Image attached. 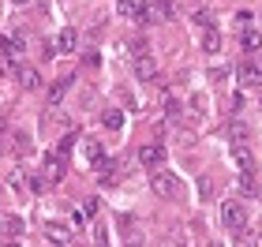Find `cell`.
<instances>
[{
	"label": "cell",
	"mask_w": 262,
	"mask_h": 247,
	"mask_svg": "<svg viewBox=\"0 0 262 247\" xmlns=\"http://www.w3.org/2000/svg\"><path fill=\"white\" fill-rule=\"evenodd\" d=\"M221 221H225L232 232H244V225H247V210H244L240 198H225V203H221Z\"/></svg>",
	"instance_id": "1"
},
{
	"label": "cell",
	"mask_w": 262,
	"mask_h": 247,
	"mask_svg": "<svg viewBox=\"0 0 262 247\" xmlns=\"http://www.w3.org/2000/svg\"><path fill=\"white\" fill-rule=\"evenodd\" d=\"M150 187H154V195H161V198H172L180 184H176V176H172V172L161 165V169H150Z\"/></svg>",
	"instance_id": "2"
},
{
	"label": "cell",
	"mask_w": 262,
	"mask_h": 247,
	"mask_svg": "<svg viewBox=\"0 0 262 247\" xmlns=\"http://www.w3.org/2000/svg\"><path fill=\"white\" fill-rule=\"evenodd\" d=\"M116 8H120L127 19L142 23V27H146V23L154 19V11H150V0H116Z\"/></svg>",
	"instance_id": "3"
},
{
	"label": "cell",
	"mask_w": 262,
	"mask_h": 247,
	"mask_svg": "<svg viewBox=\"0 0 262 247\" xmlns=\"http://www.w3.org/2000/svg\"><path fill=\"white\" fill-rule=\"evenodd\" d=\"M236 79H240L244 90H255V86H262V68L255 60H240L236 64Z\"/></svg>",
	"instance_id": "4"
},
{
	"label": "cell",
	"mask_w": 262,
	"mask_h": 247,
	"mask_svg": "<svg viewBox=\"0 0 262 247\" xmlns=\"http://www.w3.org/2000/svg\"><path fill=\"white\" fill-rule=\"evenodd\" d=\"M64 169H68V158H60V154L53 150V154L45 158V165H41V176H45V184L53 187L56 180H64Z\"/></svg>",
	"instance_id": "5"
},
{
	"label": "cell",
	"mask_w": 262,
	"mask_h": 247,
	"mask_svg": "<svg viewBox=\"0 0 262 247\" xmlns=\"http://www.w3.org/2000/svg\"><path fill=\"white\" fill-rule=\"evenodd\" d=\"M82 158H86V161L94 165V169H105V165L113 161L109 154H105V146L98 143V139H86V143H82Z\"/></svg>",
	"instance_id": "6"
},
{
	"label": "cell",
	"mask_w": 262,
	"mask_h": 247,
	"mask_svg": "<svg viewBox=\"0 0 262 247\" xmlns=\"http://www.w3.org/2000/svg\"><path fill=\"white\" fill-rule=\"evenodd\" d=\"M139 161L146 165V169H161V165H165V146H161V143L142 146V150H139Z\"/></svg>",
	"instance_id": "7"
},
{
	"label": "cell",
	"mask_w": 262,
	"mask_h": 247,
	"mask_svg": "<svg viewBox=\"0 0 262 247\" xmlns=\"http://www.w3.org/2000/svg\"><path fill=\"white\" fill-rule=\"evenodd\" d=\"M0 49L11 53V56H23V53H27V38L15 34V30H8V34H0Z\"/></svg>",
	"instance_id": "8"
},
{
	"label": "cell",
	"mask_w": 262,
	"mask_h": 247,
	"mask_svg": "<svg viewBox=\"0 0 262 247\" xmlns=\"http://www.w3.org/2000/svg\"><path fill=\"white\" fill-rule=\"evenodd\" d=\"M135 75H139L142 82H150L154 75H158V60H154L150 53H139V56H135Z\"/></svg>",
	"instance_id": "9"
},
{
	"label": "cell",
	"mask_w": 262,
	"mask_h": 247,
	"mask_svg": "<svg viewBox=\"0 0 262 247\" xmlns=\"http://www.w3.org/2000/svg\"><path fill=\"white\" fill-rule=\"evenodd\" d=\"M240 49H244V53H258V49H262V30H247V27H244V30H240Z\"/></svg>",
	"instance_id": "10"
},
{
	"label": "cell",
	"mask_w": 262,
	"mask_h": 247,
	"mask_svg": "<svg viewBox=\"0 0 262 247\" xmlns=\"http://www.w3.org/2000/svg\"><path fill=\"white\" fill-rule=\"evenodd\" d=\"M75 45H79V30L64 27L60 34H56V49H60V53H75Z\"/></svg>",
	"instance_id": "11"
},
{
	"label": "cell",
	"mask_w": 262,
	"mask_h": 247,
	"mask_svg": "<svg viewBox=\"0 0 262 247\" xmlns=\"http://www.w3.org/2000/svg\"><path fill=\"white\" fill-rule=\"evenodd\" d=\"M19 82H23V90H38L41 86V75H38V68H19V75H15Z\"/></svg>",
	"instance_id": "12"
},
{
	"label": "cell",
	"mask_w": 262,
	"mask_h": 247,
	"mask_svg": "<svg viewBox=\"0 0 262 247\" xmlns=\"http://www.w3.org/2000/svg\"><path fill=\"white\" fill-rule=\"evenodd\" d=\"M68 86H71V75L56 79L53 86H49V105H60V101H64V94H68Z\"/></svg>",
	"instance_id": "13"
},
{
	"label": "cell",
	"mask_w": 262,
	"mask_h": 247,
	"mask_svg": "<svg viewBox=\"0 0 262 247\" xmlns=\"http://www.w3.org/2000/svg\"><path fill=\"white\" fill-rule=\"evenodd\" d=\"M101 124L109 127V131H120V127H124V113L120 109H105L101 113Z\"/></svg>",
	"instance_id": "14"
},
{
	"label": "cell",
	"mask_w": 262,
	"mask_h": 247,
	"mask_svg": "<svg viewBox=\"0 0 262 247\" xmlns=\"http://www.w3.org/2000/svg\"><path fill=\"white\" fill-rule=\"evenodd\" d=\"M120 225L127 229V247H142V232L135 229V221H131V217H120Z\"/></svg>",
	"instance_id": "15"
},
{
	"label": "cell",
	"mask_w": 262,
	"mask_h": 247,
	"mask_svg": "<svg viewBox=\"0 0 262 247\" xmlns=\"http://www.w3.org/2000/svg\"><path fill=\"white\" fill-rule=\"evenodd\" d=\"M19 60H15V56H11V53H0V75H19Z\"/></svg>",
	"instance_id": "16"
},
{
	"label": "cell",
	"mask_w": 262,
	"mask_h": 247,
	"mask_svg": "<svg viewBox=\"0 0 262 247\" xmlns=\"http://www.w3.org/2000/svg\"><path fill=\"white\" fill-rule=\"evenodd\" d=\"M191 113H195V116H206V113H210V101H206V94H202V90L191 94Z\"/></svg>",
	"instance_id": "17"
},
{
	"label": "cell",
	"mask_w": 262,
	"mask_h": 247,
	"mask_svg": "<svg viewBox=\"0 0 262 247\" xmlns=\"http://www.w3.org/2000/svg\"><path fill=\"white\" fill-rule=\"evenodd\" d=\"M202 49H206V53H217V49H221V34L213 30V27L202 34Z\"/></svg>",
	"instance_id": "18"
},
{
	"label": "cell",
	"mask_w": 262,
	"mask_h": 247,
	"mask_svg": "<svg viewBox=\"0 0 262 247\" xmlns=\"http://www.w3.org/2000/svg\"><path fill=\"white\" fill-rule=\"evenodd\" d=\"M232 158H236V165H240V169H244V172H251V169H255V158H251V154H247V150H244V146H236V150H232Z\"/></svg>",
	"instance_id": "19"
},
{
	"label": "cell",
	"mask_w": 262,
	"mask_h": 247,
	"mask_svg": "<svg viewBox=\"0 0 262 247\" xmlns=\"http://www.w3.org/2000/svg\"><path fill=\"white\" fill-rule=\"evenodd\" d=\"M45 232L53 236V243H68V229H64V225H56V221H49V225H45Z\"/></svg>",
	"instance_id": "20"
},
{
	"label": "cell",
	"mask_w": 262,
	"mask_h": 247,
	"mask_svg": "<svg viewBox=\"0 0 262 247\" xmlns=\"http://www.w3.org/2000/svg\"><path fill=\"white\" fill-rule=\"evenodd\" d=\"M0 229H4L8 236H19V232H23V221H19V217H0Z\"/></svg>",
	"instance_id": "21"
},
{
	"label": "cell",
	"mask_w": 262,
	"mask_h": 247,
	"mask_svg": "<svg viewBox=\"0 0 262 247\" xmlns=\"http://www.w3.org/2000/svg\"><path fill=\"white\" fill-rule=\"evenodd\" d=\"M94 247H109V232H105V225H101V221L94 225Z\"/></svg>",
	"instance_id": "22"
},
{
	"label": "cell",
	"mask_w": 262,
	"mask_h": 247,
	"mask_svg": "<svg viewBox=\"0 0 262 247\" xmlns=\"http://www.w3.org/2000/svg\"><path fill=\"white\" fill-rule=\"evenodd\" d=\"M15 154H30V139L27 135H15Z\"/></svg>",
	"instance_id": "23"
},
{
	"label": "cell",
	"mask_w": 262,
	"mask_h": 247,
	"mask_svg": "<svg viewBox=\"0 0 262 247\" xmlns=\"http://www.w3.org/2000/svg\"><path fill=\"white\" fill-rule=\"evenodd\" d=\"M98 210H101V206H98V198H90V203H86V206H82V214H86V217L94 221V217H98Z\"/></svg>",
	"instance_id": "24"
},
{
	"label": "cell",
	"mask_w": 262,
	"mask_h": 247,
	"mask_svg": "<svg viewBox=\"0 0 262 247\" xmlns=\"http://www.w3.org/2000/svg\"><path fill=\"white\" fill-rule=\"evenodd\" d=\"M236 247H258V243H255V236H247V232H240V236H236Z\"/></svg>",
	"instance_id": "25"
},
{
	"label": "cell",
	"mask_w": 262,
	"mask_h": 247,
	"mask_svg": "<svg viewBox=\"0 0 262 247\" xmlns=\"http://www.w3.org/2000/svg\"><path fill=\"white\" fill-rule=\"evenodd\" d=\"M82 64H86V68H98L101 56H98V53H86V56H82Z\"/></svg>",
	"instance_id": "26"
},
{
	"label": "cell",
	"mask_w": 262,
	"mask_h": 247,
	"mask_svg": "<svg viewBox=\"0 0 262 247\" xmlns=\"http://www.w3.org/2000/svg\"><path fill=\"white\" fill-rule=\"evenodd\" d=\"M236 23H240V27H247V23H251V11H247V8L236 11Z\"/></svg>",
	"instance_id": "27"
},
{
	"label": "cell",
	"mask_w": 262,
	"mask_h": 247,
	"mask_svg": "<svg viewBox=\"0 0 262 247\" xmlns=\"http://www.w3.org/2000/svg\"><path fill=\"white\" fill-rule=\"evenodd\" d=\"M4 247H23V243H19V240H8V243H4Z\"/></svg>",
	"instance_id": "28"
},
{
	"label": "cell",
	"mask_w": 262,
	"mask_h": 247,
	"mask_svg": "<svg viewBox=\"0 0 262 247\" xmlns=\"http://www.w3.org/2000/svg\"><path fill=\"white\" fill-rule=\"evenodd\" d=\"M11 4H27V0H11Z\"/></svg>",
	"instance_id": "29"
},
{
	"label": "cell",
	"mask_w": 262,
	"mask_h": 247,
	"mask_svg": "<svg viewBox=\"0 0 262 247\" xmlns=\"http://www.w3.org/2000/svg\"><path fill=\"white\" fill-rule=\"evenodd\" d=\"M0 135H4V120H0Z\"/></svg>",
	"instance_id": "30"
},
{
	"label": "cell",
	"mask_w": 262,
	"mask_h": 247,
	"mask_svg": "<svg viewBox=\"0 0 262 247\" xmlns=\"http://www.w3.org/2000/svg\"><path fill=\"white\" fill-rule=\"evenodd\" d=\"M0 158H4V143H0Z\"/></svg>",
	"instance_id": "31"
},
{
	"label": "cell",
	"mask_w": 262,
	"mask_h": 247,
	"mask_svg": "<svg viewBox=\"0 0 262 247\" xmlns=\"http://www.w3.org/2000/svg\"><path fill=\"white\" fill-rule=\"evenodd\" d=\"M210 247H221V243H217V240H213V243H210Z\"/></svg>",
	"instance_id": "32"
},
{
	"label": "cell",
	"mask_w": 262,
	"mask_h": 247,
	"mask_svg": "<svg viewBox=\"0 0 262 247\" xmlns=\"http://www.w3.org/2000/svg\"><path fill=\"white\" fill-rule=\"evenodd\" d=\"M0 198H4V187H0Z\"/></svg>",
	"instance_id": "33"
},
{
	"label": "cell",
	"mask_w": 262,
	"mask_h": 247,
	"mask_svg": "<svg viewBox=\"0 0 262 247\" xmlns=\"http://www.w3.org/2000/svg\"><path fill=\"white\" fill-rule=\"evenodd\" d=\"M0 232H4V229H0Z\"/></svg>",
	"instance_id": "34"
}]
</instances>
